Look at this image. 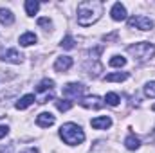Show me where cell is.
I'll list each match as a JSON object with an SVG mask.
<instances>
[{"mask_svg": "<svg viewBox=\"0 0 155 153\" xmlns=\"http://www.w3.org/2000/svg\"><path fill=\"white\" fill-rule=\"evenodd\" d=\"M103 15V2L99 0H85L78 4V24L81 27H88L96 24Z\"/></svg>", "mask_w": 155, "mask_h": 153, "instance_id": "1", "label": "cell"}, {"mask_svg": "<svg viewBox=\"0 0 155 153\" xmlns=\"http://www.w3.org/2000/svg\"><path fill=\"white\" fill-rule=\"evenodd\" d=\"M60 137L63 139L65 144L69 146H78L85 141V132L81 130V126H78L74 122H65L60 128Z\"/></svg>", "mask_w": 155, "mask_h": 153, "instance_id": "2", "label": "cell"}, {"mask_svg": "<svg viewBox=\"0 0 155 153\" xmlns=\"http://www.w3.org/2000/svg\"><path fill=\"white\" fill-rule=\"evenodd\" d=\"M126 52L134 56L135 61H148L152 60L155 54V47L148 41H141V43H134V45H128L126 47Z\"/></svg>", "mask_w": 155, "mask_h": 153, "instance_id": "3", "label": "cell"}, {"mask_svg": "<svg viewBox=\"0 0 155 153\" xmlns=\"http://www.w3.org/2000/svg\"><path fill=\"white\" fill-rule=\"evenodd\" d=\"M153 20H150L148 16H143V15H137V16H132L128 18V27L130 29H139V31H152L153 29Z\"/></svg>", "mask_w": 155, "mask_h": 153, "instance_id": "4", "label": "cell"}, {"mask_svg": "<svg viewBox=\"0 0 155 153\" xmlns=\"http://www.w3.org/2000/svg\"><path fill=\"white\" fill-rule=\"evenodd\" d=\"M85 90H87V86L81 85V83H69V85L63 86L61 94H63L65 99H78L85 94Z\"/></svg>", "mask_w": 155, "mask_h": 153, "instance_id": "5", "label": "cell"}, {"mask_svg": "<svg viewBox=\"0 0 155 153\" xmlns=\"http://www.w3.org/2000/svg\"><path fill=\"white\" fill-rule=\"evenodd\" d=\"M79 105H81L83 108H94V110H99V108L105 106V101H101V97H97V96H88V97H83V99L79 101Z\"/></svg>", "mask_w": 155, "mask_h": 153, "instance_id": "6", "label": "cell"}, {"mask_svg": "<svg viewBox=\"0 0 155 153\" xmlns=\"http://www.w3.org/2000/svg\"><path fill=\"white\" fill-rule=\"evenodd\" d=\"M22 54L16 50V49H7V50H4V52H0V60H4V61H9V63H15V65H18V63H22Z\"/></svg>", "mask_w": 155, "mask_h": 153, "instance_id": "7", "label": "cell"}, {"mask_svg": "<svg viewBox=\"0 0 155 153\" xmlns=\"http://www.w3.org/2000/svg\"><path fill=\"white\" fill-rule=\"evenodd\" d=\"M72 58L71 56H60V58H56V61H54V70L56 72H67L71 67H72Z\"/></svg>", "mask_w": 155, "mask_h": 153, "instance_id": "8", "label": "cell"}, {"mask_svg": "<svg viewBox=\"0 0 155 153\" xmlns=\"http://www.w3.org/2000/svg\"><path fill=\"white\" fill-rule=\"evenodd\" d=\"M110 15H112V18H114L116 22H123V20H126V7H124L121 2H117V4L112 5Z\"/></svg>", "mask_w": 155, "mask_h": 153, "instance_id": "9", "label": "cell"}, {"mask_svg": "<svg viewBox=\"0 0 155 153\" xmlns=\"http://www.w3.org/2000/svg\"><path fill=\"white\" fill-rule=\"evenodd\" d=\"M90 124H92V128H96V130H107V128L112 126V119L107 117V115H103V117H96V119H92Z\"/></svg>", "mask_w": 155, "mask_h": 153, "instance_id": "10", "label": "cell"}, {"mask_svg": "<svg viewBox=\"0 0 155 153\" xmlns=\"http://www.w3.org/2000/svg\"><path fill=\"white\" fill-rule=\"evenodd\" d=\"M36 124H38L40 128H49V126H52V124H54V115L51 114V112H41V114L36 117Z\"/></svg>", "mask_w": 155, "mask_h": 153, "instance_id": "11", "label": "cell"}, {"mask_svg": "<svg viewBox=\"0 0 155 153\" xmlns=\"http://www.w3.org/2000/svg\"><path fill=\"white\" fill-rule=\"evenodd\" d=\"M35 101H36V99H35V94H25V96H22V97L15 103V108H16V110H25V108L31 106Z\"/></svg>", "mask_w": 155, "mask_h": 153, "instance_id": "12", "label": "cell"}, {"mask_svg": "<svg viewBox=\"0 0 155 153\" xmlns=\"http://www.w3.org/2000/svg\"><path fill=\"white\" fill-rule=\"evenodd\" d=\"M124 146H126V150H130V151L139 150V146H141V139L135 137V135H128V137L124 139Z\"/></svg>", "mask_w": 155, "mask_h": 153, "instance_id": "13", "label": "cell"}, {"mask_svg": "<svg viewBox=\"0 0 155 153\" xmlns=\"http://www.w3.org/2000/svg\"><path fill=\"white\" fill-rule=\"evenodd\" d=\"M0 22L4 24V25H11L13 22H15V15L9 11V9H0Z\"/></svg>", "mask_w": 155, "mask_h": 153, "instance_id": "14", "label": "cell"}, {"mask_svg": "<svg viewBox=\"0 0 155 153\" xmlns=\"http://www.w3.org/2000/svg\"><path fill=\"white\" fill-rule=\"evenodd\" d=\"M36 34L35 33H24L22 36H20V45H24V47H29V45H33V43H36Z\"/></svg>", "mask_w": 155, "mask_h": 153, "instance_id": "15", "label": "cell"}, {"mask_svg": "<svg viewBox=\"0 0 155 153\" xmlns=\"http://www.w3.org/2000/svg\"><path fill=\"white\" fill-rule=\"evenodd\" d=\"M52 86H54V81L52 79H41L38 85H36V92L41 94V92H47V90H52Z\"/></svg>", "mask_w": 155, "mask_h": 153, "instance_id": "16", "label": "cell"}, {"mask_svg": "<svg viewBox=\"0 0 155 153\" xmlns=\"http://www.w3.org/2000/svg\"><path fill=\"white\" fill-rule=\"evenodd\" d=\"M38 9H40V2H36V0H27L25 2V13L29 16H35L38 13Z\"/></svg>", "mask_w": 155, "mask_h": 153, "instance_id": "17", "label": "cell"}, {"mask_svg": "<svg viewBox=\"0 0 155 153\" xmlns=\"http://www.w3.org/2000/svg\"><path fill=\"white\" fill-rule=\"evenodd\" d=\"M124 79H128V72H112L105 76V81H124Z\"/></svg>", "mask_w": 155, "mask_h": 153, "instance_id": "18", "label": "cell"}, {"mask_svg": "<svg viewBox=\"0 0 155 153\" xmlns=\"http://www.w3.org/2000/svg\"><path fill=\"white\" fill-rule=\"evenodd\" d=\"M105 101H107V105H110V106H117L119 101H121V97L117 96L116 92H108V94L105 96Z\"/></svg>", "mask_w": 155, "mask_h": 153, "instance_id": "19", "label": "cell"}, {"mask_svg": "<svg viewBox=\"0 0 155 153\" xmlns=\"http://www.w3.org/2000/svg\"><path fill=\"white\" fill-rule=\"evenodd\" d=\"M56 108H58L60 112H67V110L72 108V103L67 101V99H60V101H56Z\"/></svg>", "mask_w": 155, "mask_h": 153, "instance_id": "20", "label": "cell"}, {"mask_svg": "<svg viewBox=\"0 0 155 153\" xmlns=\"http://www.w3.org/2000/svg\"><path fill=\"white\" fill-rule=\"evenodd\" d=\"M144 96H148V97H155V81H148L146 85H144Z\"/></svg>", "mask_w": 155, "mask_h": 153, "instance_id": "21", "label": "cell"}, {"mask_svg": "<svg viewBox=\"0 0 155 153\" xmlns=\"http://www.w3.org/2000/svg\"><path fill=\"white\" fill-rule=\"evenodd\" d=\"M108 63H110V67H119V69H121V67H124V65H126V60H124L123 56H114Z\"/></svg>", "mask_w": 155, "mask_h": 153, "instance_id": "22", "label": "cell"}, {"mask_svg": "<svg viewBox=\"0 0 155 153\" xmlns=\"http://www.w3.org/2000/svg\"><path fill=\"white\" fill-rule=\"evenodd\" d=\"M74 43H76V41H74V38H72L71 34H67L65 38L61 40V43H60V45H61L63 49H72V47H74Z\"/></svg>", "mask_w": 155, "mask_h": 153, "instance_id": "23", "label": "cell"}, {"mask_svg": "<svg viewBox=\"0 0 155 153\" xmlns=\"http://www.w3.org/2000/svg\"><path fill=\"white\" fill-rule=\"evenodd\" d=\"M38 25H41V27H47V29H49V27L52 25V22H51L49 18H40V20H38Z\"/></svg>", "mask_w": 155, "mask_h": 153, "instance_id": "24", "label": "cell"}, {"mask_svg": "<svg viewBox=\"0 0 155 153\" xmlns=\"http://www.w3.org/2000/svg\"><path fill=\"white\" fill-rule=\"evenodd\" d=\"M7 133H9V128H7L5 124H2V126H0V139H4Z\"/></svg>", "mask_w": 155, "mask_h": 153, "instance_id": "25", "label": "cell"}, {"mask_svg": "<svg viewBox=\"0 0 155 153\" xmlns=\"http://www.w3.org/2000/svg\"><path fill=\"white\" fill-rule=\"evenodd\" d=\"M13 150H15V148H13V144H7V148H5V146H2V148H0V153H13Z\"/></svg>", "mask_w": 155, "mask_h": 153, "instance_id": "26", "label": "cell"}, {"mask_svg": "<svg viewBox=\"0 0 155 153\" xmlns=\"http://www.w3.org/2000/svg\"><path fill=\"white\" fill-rule=\"evenodd\" d=\"M22 153H38V150L36 148H27V150H24Z\"/></svg>", "mask_w": 155, "mask_h": 153, "instance_id": "27", "label": "cell"}, {"mask_svg": "<svg viewBox=\"0 0 155 153\" xmlns=\"http://www.w3.org/2000/svg\"><path fill=\"white\" fill-rule=\"evenodd\" d=\"M152 110H153V112H155V105H153V106H152Z\"/></svg>", "mask_w": 155, "mask_h": 153, "instance_id": "28", "label": "cell"}, {"mask_svg": "<svg viewBox=\"0 0 155 153\" xmlns=\"http://www.w3.org/2000/svg\"><path fill=\"white\" fill-rule=\"evenodd\" d=\"M153 141H155V133H153Z\"/></svg>", "mask_w": 155, "mask_h": 153, "instance_id": "29", "label": "cell"}]
</instances>
